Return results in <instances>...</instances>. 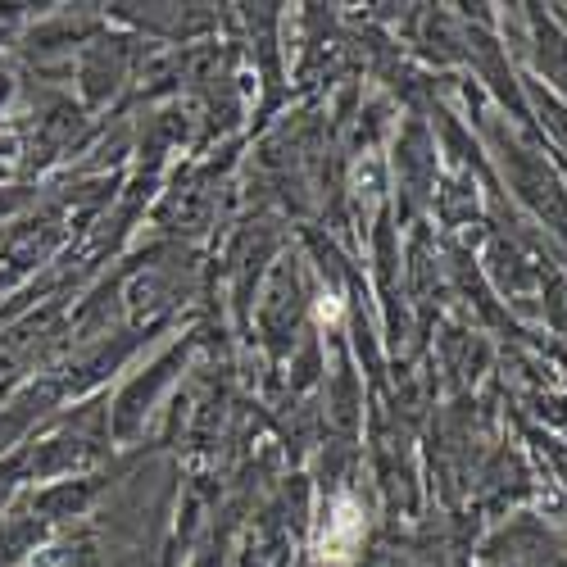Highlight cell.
Here are the masks:
<instances>
[{
    "mask_svg": "<svg viewBox=\"0 0 567 567\" xmlns=\"http://www.w3.org/2000/svg\"><path fill=\"white\" fill-rule=\"evenodd\" d=\"M363 540V509L354 504V495H341L327 513L323 531H318V558L323 563H350L354 549Z\"/></svg>",
    "mask_w": 567,
    "mask_h": 567,
    "instance_id": "6da1fadb",
    "label": "cell"
},
{
    "mask_svg": "<svg viewBox=\"0 0 567 567\" xmlns=\"http://www.w3.org/2000/svg\"><path fill=\"white\" fill-rule=\"evenodd\" d=\"M341 318H345V304L341 300H336V295H318V323H341Z\"/></svg>",
    "mask_w": 567,
    "mask_h": 567,
    "instance_id": "7a4b0ae2",
    "label": "cell"
}]
</instances>
